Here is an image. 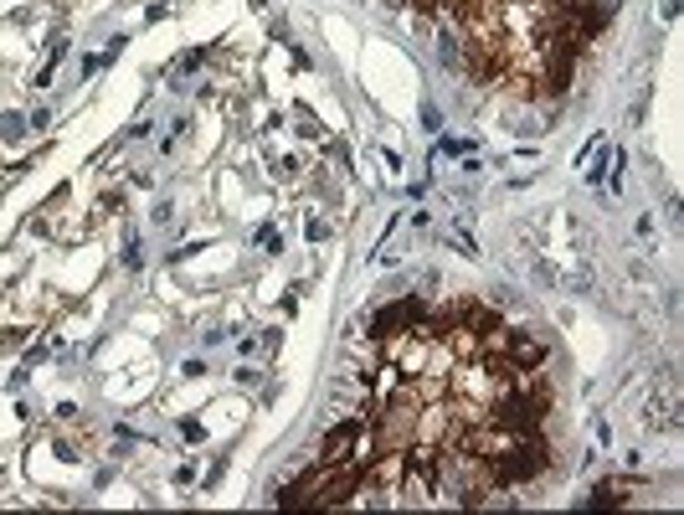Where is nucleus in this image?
<instances>
[{"label":"nucleus","mask_w":684,"mask_h":515,"mask_svg":"<svg viewBox=\"0 0 684 515\" xmlns=\"http://www.w3.org/2000/svg\"><path fill=\"white\" fill-rule=\"evenodd\" d=\"M356 438H360V423H356V418H350V423H335V428H329V438H324V464H340Z\"/></svg>","instance_id":"obj_1"},{"label":"nucleus","mask_w":684,"mask_h":515,"mask_svg":"<svg viewBox=\"0 0 684 515\" xmlns=\"http://www.w3.org/2000/svg\"><path fill=\"white\" fill-rule=\"evenodd\" d=\"M21 124H26L21 114H6V119H0V139H21Z\"/></svg>","instance_id":"obj_2"},{"label":"nucleus","mask_w":684,"mask_h":515,"mask_svg":"<svg viewBox=\"0 0 684 515\" xmlns=\"http://www.w3.org/2000/svg\"><path fill=\"white\" fill-rule=\"evenodd\" d=\"M437 57H443L448 68H458V47H453V36H443V47H437Z\"/></svg>","instance_id":"obj_3"}]
</instances>
